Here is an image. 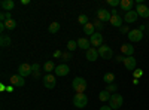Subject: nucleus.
Listing matches in <instances>:
<instances>
[{
    "instance_id": "nucleus-6",
    "label": "nucleus",
    "mask_w": 149,
    "mask_h": 110,
    "mask_svg": "<svg viewBox=\"0 0 149 110\" xmlns=\"http://www.w3.org/2000/svg\"><path fill=\"white\" fill-rule=\"evenodd\" d=\"M18 75H19V76H22V77H27V76L33 75L31 64H27V63L19 64V67H18Z\"/></svg>"
},
{
    "instance_id": "nucleus-45",
    "label": "nucleus",
    "mask_w": 149,
    "mask_h": 110,
    "mask_svg": "<svg viewBox=\"0 0 149 110\" xmlns=\"http://www.w3.org/2000/svg\"><path fill=\"white\" fill-rule=\"evenodd\" d=\"M133 85H139V79H133Z\"/></svg>"
},
{
    "instance_id": "nucleus-27",
    "label": "nucleus",
    "mask_w": 149,
    "mask_h": 110,
    "mask_svg": "<svg viewBox=\"0 0 149 110\" xmlns=\"http://www.w3.org/2000/svg\"><path fill=\"white\" fill-rule=\"evenodd\" d=\"M5 26H6V30H15L17 28V21L15 19H9L5 22Z\"/></svg>"
},
{
    "instance_id": "nucleus-40",
    "label": "nucleus",
    "mask_w": 149,
    "mask_h": 110,
    "mask_svg": "<svg viewBox=\"0 0 149 110\" xmlns=\"http://www.w3.org/2000/svg\"><path fill=\"white\" fill-rule=\"evenodd\" d=\"M5 30H6V26H5V22H2V24H0V31H2V34H3Z\"/></svg>"
},
{
    "instance_id": "nucleus-25",
    "label": "nucleus",
    "mask_w": 149,
    "mask_h": 110,
    "mask_svg": "<svg viewBox=\"0 0 149 110\" xmlns=\"http://www.w3.org/2000/svg\"><path fill=\"white\" fill-rule=\"evenodd\" d=\"M103 80H104V83H115V75L113 73H106V75L103 76Z\"/></svg>"
},
{
    "instance_id": "nucleus-43",
    "label": "nucleus",
    "mask_w": 149,
    "mask_h": 110,
    "mask_svg": "<svg viewBox=\"0 0 149 110\" xmlns=\"http://www.w3.org/2000/svg\"><path fill=\"white\" fill-rule=\"evenodd\" d=\"M100 110H112V107H110V106H106V104H104L103 107H100Z\"/></svg>"
},
{
    "instance_id": "nucleus-7",
    "label": "nucleus",
    "mask_w": 149,
    "mask_h": 110,
    "mask_svg": "<svg viewBox=\"0 0 149 110\" xmlns=\"http://www.w3.org/2000/svg\"><path fill=\"white\" fill-rule=\"evenodd\" d=\"M143 39V31H140L139 28H134V30H130L128 33V40L136 43V42H140Z\"/></svg>"
},
{
    "instance_id": "nucleus-16",
    "label": "nucleus",
    "mask_w": 149,
    "mask_h": 110,
    "mask_svg": "<svg viewBox=\"0 0 149 110\" xmlns=\"http://www.w3.org/2000/svg\"><path fill=\"white\" fill-rule=\"evenodd\" d=\"M85 57H86V59H88V61H91V63H93V61H95L100 55H98V51L95 49V48H90V49L86 51Z\"/></svg>"
},
{
    "instance_id": "nucleus-44",
    "label": "nucleus",
    "mask_w": 149,
    "mask_h": 110,
    "mask_svg": "<svg viewBox=\"0 0 149 110\" xmlns=\"http://www.w3.org/2000/svg\"><path fill=\"white\" fill-rule=\"evenodd\" d=\"M139 30H140V31H145V30H146V26H140Z\"/></svg>"
},
{
    "instance_id": "nucleus-42",
    "label": "nucleus",
    "mask_w": 149,
    "mask_h": 110,
    "mask_svg": "<svg viewBox=\"0 0 149 110\" xmlns=\"http://www.w3.org/2000/svg\"><path fill=\"white\" fill-rule=\"evenodd\" d=\"M21 5H24V6L30 5V0H21Z\"/></svg>"
},
{
    "instance_id": "nucleus-31",
    "label": "nucleus",
    "mask_w": 149,
    "mask_h": 110,
    "mask_svg": "<svg viewBox=\"0 0 149 110\" xmlns=\"http://www.w3.org/2000/svg\"><path fill=\"white\" fill-rule=\"evenodd\" d=\"M78 22H79L81 26L84 27V26H86V24H88L90 21H88V17H86V15H79V18H78Z\"/></svg>"
},
{
    "instance_id": "nucleus-10",
    "label": "nucleus",
    "mask_w": 149,
    "mask_h": 110,
    "mask_svg": "<svg viewBox=\"0 0 149 110\" xmlns=\"http://www.w3.org/2000/svg\"><path fill=\"white\" fill-rule=\"evenodd\" d=\"M90 42H91V45L94 46V48H100L102 45H103V36H102V33H94L91 37H90Z\"/></svg>"
},
{
    "instance_id": "nucleus-18",
    "label": "nucleus",
    "mask_w": 149,
    "mask_h": 110,
    "mask_svg": "<svg viewBox=\"0 0 149 110\" xmlns=\"http://www.w3.org/2000/svg\"><path fill=\"white\" fill-rule=\"evenodd\" d=\"M0 6H2V9H3L5 12H10L12 9L15 8V3H14V0H2Z\"/></svg>"
},
{
    "instance_id": "nucleus-39",
    "label": "nucleus",
    "mask_w": 149,
    "mask_h": 110,
    "mask_svg": "<svg viewBox=\"0 0 149 110\" xmlns=\"http://www.w3.org/2000/svg\"><path fill=\"white\" fill-rule=\"evenodd\" d=\"M124 59H125V57H122V55H116V63H124Z\"/></svg>"
},
{
    "instance_id": "nucleus-23",
    "label": "nucleus",
    "mask_w": 149,
    "mask_h": 110,
    "mask_svg": "<svg viewBox=\"0 0 149 110\" xmlns=\"http://www.w3.org/2000/svg\"><path fill=\"white\" fill-rule=\"evenodd\" d=\"M110 97H112V94L109 92V91H102L100 94H98V100H100V101H103V103H109V100H110Z\"/></svg>"
},
{
    "instance_id": "nucleus-29",
    "label": "nucleus",
    "mask_w": 149,
    "mask_h": 110,
    "mask_svg": "<svg viewBox=\"0 0 149 110\" xmlns=\"http://www.w3.org/2000/svg\"><path fill=\"white\" fill-rule=\"evenodd\" d=\"M9 19H12L10 12H2V14H0V21H2V22H6Z\"/></svg>"
},
{
    "instance_id": "nucleus-5",
    "label": "nucleus",
    "mask_w": 149,
    "mask_h": 110,
    "mask_svg": "<svg viewBox=\"0 0 149 110\" xmlns=\"http://www.w3.org/2000/svg\"><path fill=\"white\" fill-rule=\"evenodd\" d=\"M55 76L52 75V73H46V75L43 76V85H45V88L46 89H54L55 88Z\"/></svg>"
},
{
    "instance_id": "nucleus-34",
    "label": "nucleus",
    "mask_w": 149,
    "mask_h": 110,
    "mask_svg": "<svg viewBox=\"0 0 149 110\" xmlns=\"http://www.w3.org/2000/svg\"><path fill=\"white\" fill-rule=\"evenodd\" d=\"M61 59H63L64 61V63H66V61H70L72 59V52H63V57H61Z\"/></svg>"
},
{
    "instance_id": "nucleus-9",
    "label": "nucleus",
    "mask_w": 149,
    "mask_h": 110,
    "mask_svg": "<svg viewBox=\"0 0 149 110\" xmlns=\"http://www.w3.org/2000/svg\"><path fill=\"white\" fill-rule=\"evenodd\" d=\"M9 82L14 85V86H18V88H22L24 85H26V80H24V77L19 76L18 73H17V75H12L10 79H9Z\"/></svg>"
},
{
    "instance_id": "nucleus-21",
    "label": "nucleus",
    "mask_w": 149,
    "mask_h": 110,
    "mask_svg": "<svg viewBox=\"0 0 149 110\" xmlns=\"http://www.w3.org/2000/svg\"><path fill=\"white\" fill-rule=\"evenodd\" d=\"M82 28H84V33H85L86 36H90V37L95 33V27H94L93 22H88V24H86V26H84Z\"/></svg>"
},
{
    "instance_id": "nucleus-12",
    "label": "nucleus",
    "mask_w": 149,
    "mask_h": 110,
    "mask_svg": "<svg viewBox=\"0 0 149 110\" xmlns=\"http://www.w3.org/2000/svg\"><path fill=\"white\" fill-rule=\"evenodd\" d=\"M136 12H137V15L140 18H149V8L146 5H137V8H136Z\"/></svg>"
},
{
    "instance_id": "nucleus-13",
    "label": "nucleus",
    "mask_w": 149,
    "mask_h": 110,
    "mask_svg": "<svg viewBox=\"0 0 149 110\" xmlns=\"http://www.w3.org/2000/svg\"><path fill=\"white\" fill-rule=\"evenodd\" d=\"M136 58L134 57H125V59H124V66H125V68L128 70V71H131V70H136Z\"/></svg>"
},
{
    "instance_id": "nucleus-24",
    "label": "nucleus",
    "mask_w": 149,
    "mask_h": 110,
    "mask_svg": "<svg viewBox=\"0 0 149 110\" xmlns=\"http://www.w3.org/2000/svg\"><path fill=\"white\" fill-rule=\"evenodd\" d=\"M43 70H45V71H48V73L54 71V70H55V64H54V61H52V59L46 61V63H45V66H43Z\"/></svg>"
},
{
    "instance_id": "nucleus-37",
    "label": "nucleus",
    "mask_w": 149,
    "mask_h": 110,
    "mask_svg": "<svg viewBox=\"0 0 149 110\" xmlns=\"http://www.w3.org/2000/svg\"><path fill=\"white\" fill-rule=\"evenodd\" d=\"M31 68H33V73H37V71H39V70H40V66H39V64H37V63H34V64L31 66Z\"/></svg>"
},
{
    "instance_id": "nucleus-2",
    "label": "nucleus",
    "mask_w": 149,
    "mask_h": 110,
    "mask_svg": "<svg viewBox=\"0 0 149 110\" xmlns=\"http://www.w3.org/2000/svg\"><path fill=\"white\" fill-rule=\"evenodd\" d=\"M122 103H124V98H122V95H119L118 92L112 94L110 100H109V106L112 107V110H118L119 107H122Z\"/></svg>"
},
{
    "instance_id": "nucleus-46",
    "label": "nucleus",
    "mask_w": 149,
    "mask_h": 110,
    "mask_svg": "<svg viewBox=\"0 0 149 110\" xmlns=\"http://www.w3.org/2000/svg\"><path fill=\"white\" fill-rule=\"evenodd\" d=\"M146 28H148V31H149V26H148V27H146Z\"/></svg>"
},
{
    "instance_id": "nucleus-41",
    "label": "nucleus",
    "mask_w": 149,
    "mask_h": 110,
    "mask_svg": "<svg viewBox=\"0 0 149 110\" xmlns=\"http://www.w3.org/2000/svg\"><path fill=\"white\" fill-rule=\"evenodd\" d=\"M14 88H15L14 85H9V86H6V91L8 92H12V91H14Z\"/></svg>"
},
{
    "instance_id": "nucleus-35",
    "label": "nucleus",
    "mask_w": 149,
    "mask_h": 110,
    "mask_svg": "<svg viewBox=\"0 0 149 110\" xmlns=\"http://www.w3.org/2000/svg\"><path fill=\"white\" fill-rule=\"evenodd\" d=\"M107 5L112 6V8H116V6L121 5V2H119V0H107Z\"/></svg>"
},
{
    "instance_id": "nucleus-11",
    "label": "nucleus",
    "mask_w": 149,
    "mask_h": 110,
    "mask_svg": "<svg viewBox=\"0 0 149 110\" xmlns=\"http://www.w3.org/2000/svg\"><path fill=\"white\" fill-rule=\"evenodd\" d=\"M55 75L57 76H60V77H63V76H67L69 75V71H70V68H69V66L67 64H58L57 67H55Z\"/></svg>"
},
{
    "instance_id": "nucleus-17",
    "label": "nucleus",
    "mask_w": 149,
    "mask_h": 110,
    "mask_svg": "<svg viewBox=\"0 0 149 110\" xmlns=\"http://www.w3.org/2000/svg\"><path fill=\"white\" fill-rule=\"evenodd\" d=\"M119 6H121V9H122V10L127 14V12L133 10L134 2H133V0H121V5H119Z\"/></svg>"
},
{
    "instance_id": "nucleus-15",
    "label": "nucleus",
    "mask_w": 149,
    "mask_h": 110,
    "mask_svg": "<svg viewBox=\"0 0 149 110\" xmlns=\"http://www.w3.org/2000/svg\"><path fill=\"white\" fill-rule=\"evenodd\" d=\"M121 52L125 55V57H133V54H134V46H133L131 43H124V45L121 46Z\"/></svg>"
},
{
    "instance_id": "nucleus-26",
    "label": "nucleus",
    "mask_w": 149,
    "mask_h": 110,
    "mask_svg": "<svg viewBox=\"0 0 149 110\" xmlns=\"http://www.w3.org/2000/svg\"><path fill=\"white\" fill-rule=\"evenodd\" d=\"M58 30H60V24H58V22H51V24H49V27H48V31H49V33L55 34Z\"/></svg>"
},
{
    "instance_id": "nucleus-38",
    "label": "nucleus",
    "mask_w": 149,
    "mask_h": 110,
    "mask_svg": "<svg viewBox=\"0 0 149 110\" xmlns=\"http://www.w3.org/2000/svg\"><path fill=\"white\" fill-rule=\"evenodd\" d=\"M52 57H54V58H61V57H63V52L57 49V51H55V52L52 54Z\"/></svg>"
},
{
    "instance_id": "nucleus-1",
    "label": "nucleus",
    "mask_w": 149,
    "mask_h": 110,
    "mask_svg": "<svg viewBox=\"0 0 149 110\" xmlns=\"http://www.w3.org/2000/svg\"><path fill=\"white\" fill-rule=\"evenodd\" d=\"M86 86H88V85H86V80L84 77H74L73 82H72V88L76 94H84Z\"/></svg>"
},
{
    "instance_id": "nucleus-3",
    "label": "nucleus",
    "mask_w": 149,
    "mask_h": 110,
    "mask_svg": "<svg viewBox=\"0 0 149 110\" xmlns=\"http://www.w3.org/2000/svg\"><path fill=\"white\" fill-rule=\"evenodd\" d=\"M88 104V97L85 94H76L73 97V106L78 107V109H82Z\"/></svg>"
},
{
    "instance_id": "nucleus-4",
    "label": "nucleus",
    "mask_w": 149,
    "mask_h": 110,
    "mask_svg": "<svg viewBox=\"0 0 149 110\" xmlns=\"http://www.w3.org/2000/svg\"><path fill=\"white\" fill-rule=\"evenodd\" d=\"M97 51H98V55H100L103 59H110L112 57H113V51H112V48H109L107 45H102Z\"/></svg>"
},
{
    "instance_id": "nucleus-33",
    "label": "nucleus",
    "mask_w": 149,
    "mask_h": 110,
    "mask_svg": "<svg viewBox=\"0 0 149 110\" xmlns=\"http://www.w3.org/2000/svg\"><path fill=\"white\" fill-rule=\"evenodd\" d=\"M93 24H94L95 30H102V28H103V22H102L100 19H97V18H95V19L93 21Z\"/></svg>"
},
{
    "instance_id": "nucleus-30",
    "label": "nucleus",
    "mask_w": 149,
    "mask_h": 110,
    "mask_svg": "<svg viewBox=\"0 0 149 110\" xmlns=\"http://www.w3.org/2000/svg\"><path fill=\"white\" fill-rule=\"evenodd\" d=\"M106 91H109L110 94H115L118 91V83H109L106 86Z\"/></svg>"
},
{
    "instance_id": "nucleus-36",
    "label": "nucleus",
    "mask_w": 149,
    "mask_h": 110,
    "mask_svg": "<svg viewBox=\"0 0 149 110\" xmlns=\"http://www.w3.org/2000/svg\"><path fill=\"white\" fill-rule=\"evenodd\" d=\"M119 31H121L122 34H125V33H130V28H128L127 26H122V27L119 28Z\"/></svg>"
},
{
    "instance_id": "nucleus-28",
    "label": "nucleus",
    "mask_w": 149,
    "mask_h": 110,
    "mask_svg": "<svg viewBox=\"0 0 149 110\" xmlns=\"http://www.w3.org/2000/svg\"><path fill=\"white\" fill-rule=\"evenodd\" d=\"M67 49H69V52H73L74 49H78V42L76 40H69L67 42Z\"/></svg>"
},
{
    "instance_id": "nucleus-20",
    "label": "nucleus",
    "mask_w": 149,
    "mask_h": 110,
    "mask_svg": "<svg viewBox=\"0 0 149 110\" xmlns=\"http://www.w3.org/2000/svg\"><path fill=\"white\" fill-rule=\"evenodd\" d=\"M110 24L113 27H122V18L118 15V14H112V18H110Z\"/></svg>"
},
{
    "instance_id": "nucleus-32",
    "label": "nucleus",
    "mask_w": 149,
    "mask_h": 110,
    "mask_svg": "<svg viewBox=\"0 0 149 110\" xmlns=\"http://www.w3.org/2000/svg\"><path fill=\"white\" fill-rule=\"evenodd\" d=\"M143 76V70L142 68H136L134 71H133V77L134 79H140Z\"/></svg>"
},
{
    "instance_id": "nucleus-19",
    "label": "nucleus",
    "mask_w": 149,
    "mask_h": 110,
    "mask_svg": "<svg viewBox=\"0 0 149 110\" xmlns=\"http://www.w3.org/2000/svg\"><path fill=\"white\" fill-rule=\"evenodd\" d=\"M78 48H81V49H85V51H88L90 48H91V42H90V39L81 37V39L78 40Z\"/></svg>"
},
{
    "instance_id": "nucleus-14",
    "label": "nucleus",
    "mask_w": 149,
    "mask_h": 110,
    "mask_svg": "<svg viewBox=\"0 0 149 110\" xmlns=\"http://www.w3.org/2000/svg\"><path fill=\"white\" fill-rule=\"evenodd\" d=\"M137 18H139V15H137V12H136V10H130V12H127V14L124 15V21H125L127 24L136 22Z\"/></svg>"
},
{
    "instance_id": "nucleus-8",
    "label": "nucleus",
    "mask_w": 149,
    "mask_h": 110,
    "mask_svg": "<svg viewBox=\"0 0 149 110\" xmlns=\"http://www.w3.org/2000/svg\"><path fill=\"white\" fill-rule=\"evenodd\" d=\"M110 18H112V14L106 9H98L97 10V19H100L102 22H110Z\"/></svg>"
},
{
    "instance_id": "nucleus-22",
    "label": "nucleus",
    "mask_w": 149,
    "mask_h": 110,
    "mask_svg": "<svg viewBox=\"0 0 149 110\" xmlns=\"http://www.w3.org/2000/svg\"><path fill=\"white\" fill-rule=\"evenodd\" d=\"M10 36H8V34H2L0 36V46L2 48H8L9 45H10Z\"/></svg>"
}]
</instances>
